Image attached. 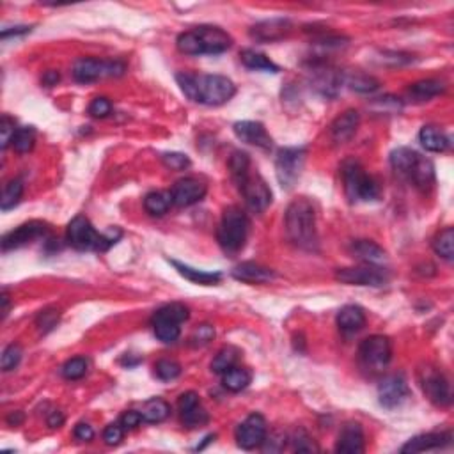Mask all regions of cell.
<instances>
[{"mask_svg": "<svg viewBox=\"0 0 454 454\" xmlns=\"http://www.w3.org/2000/svg\"><path fill=\"white\" fill-rule=\"evenodd\" d=\"M176 80L186 98L203 105H224L236 93L233 80L222 75H194L183 71L176 75Z\"/></svg>", "mask_w": 454, "mask_h": 454, "instance_id": "obj_1", "label": "cell"}, {"mask_svg": "<svg viewBox=\"0 0 454 454\" xmlns=\"http://www.w3.org/2000/svg\"><path fill=\"white\" fill-rule=\"evenodd\" d=\"M229 169L247 206L258 213L265 211L272 203V190L258 172L255 174L252 172L248 154L243 151H234L233 157L229 158Z\"/></svg>", "mask_w": 454, "mask_h": 454, "instance_id": "obj_2", "label": "cell"}, {"mask_svg": "<svg viewBox=\"0 0 454 454\" xmlns=\"http://www.w3.org/2000/svg\"><path fill=\"white\" fill-rule=\"evenodd\" d=\"M287 238L304 250H318L316 210L307 197L295 199L286 210Z\"/></svg>", "mask_w": 454, "mask_h": 454, "instance_id": "obj_3", "label": "cell"}, {"mask_svg": "<svg viewBox=\"0 0 454 454\" xmlns=\"http://www.w3.org/2000/svg\"><path fill=\"white\" fill-rule=\"evenodd\" d=\"M178 50L186 56H203V53H222L231 48L233 38L215 25H201V27L186 31L178 36Z\"/></svg>", "mask_w": 454, "mask_h": 454, "instance_id": "obj_4", "label": "cell"}, {"mask_svg": "<svg viewBox=\"0 0 454 454\" xmlns=\"http://www.w3.org/2000/svg\"><path fill=\"white\" fill-rule=\"evenodd\" d=\"M391 165L396 174L412 183L416 189L428 190L435 183V167L431 160L410 147H398L391 153Z\"/></svg>", "mask_w": 454, "mask_h": 454, "instance_id": "obj_5", "label": "cell"}, {"mask_svg": "<svg viewBox=\"0 0 454 454\" xmlns=\"http://www.w3.org/2000/svg\"><path fill=\"white\" fill-rule=\"evenodd\" d=\"M121 236V233L115 234H100L98 231L93 227L89 218H85L84 215H78L73 221L68 224L66 238L68 243L71 245L77 250H107L117 241V238Z\"/></svg>", "mask_w": 454, "mask_h": 454, "instance_id": "obj_6", "label": "cell"}, {"mask_svg": "<svg viewBox=\"0 0 454 454\" xmlns=\"http://www.w3.org/2000/svg\"><path fill=\"white\" fill-rule=\"evenodd\" d=\"M342 181H344L346 196L353 203H359V201L367 203L380 197L378 183L364 171L357 160H348L342 164Z\"/></svg>", "mask_w": 454, "mask_h": 454, "instance_id": "obj_7", "label": "cell"}, {"mask_svg": "<svg viewBox=\"0 0 454 454\" xmlns=\"http://www.w3.org/2000/svg\"><path fill=\"white\" fill-rule=\"evenodd\" d=\"M248 233V218L238 206L226 208L218 226L217 238L226 252H238L243 248Z\"/></svg>", "mask_w": 454, "mask_h": 454, "instance_id": "obj_8", "label": "cell"}, {"mask_svg": "<svg viewBox=\"0 0 454 454\" xmlns=\"http://www.w3.org/2000/svg\"><path fill=\"white\" fill-rule=\"evenodd\" d=\"M190 312L183 304H167L153 316L154 336L162 342H174L181 336V323L189 320Z\"/></svg>", "mask_w": 454, "mask_h": 454, "instance_id": "obj_9", "label": "cell"}, {"mask_svg": "<svg viewBox=\"0 0 454 454\" xmlns=\"http://www.w3.org/2000/svg\"><path fill=\"white\" fill-rule=\"evenodd\" d=\"M304 147H283L275 158V174L280 186L291 190L300 179L302 169L305 164Z\"/></svg>", "mask_w": 454, "mask_h": 454, "instance_id": "obj_10", "label": "cell"}, {"mask_svg": "<svg viewBox=\"0 0 454 454\" xmlns=\"http://www.w3.org/2000/svg\"><path fill=\"white\" fill-rule=\"evenodd\" d=\"M336 279L342 284H349V286L381 287L389 283V273L380 265H367L366 263L362 266L339 268L336 272Z\"/></svg>", "mask_w": 454, "mask_h": 454, "instance_id": "obj_11", "label": "cell"}, {"mask_svg": "<svg viewBox=\"0 0 454 454\" xmlns=\"http://www.w3.org/2000/svg\"><path fill=\"white\" fill-rule=\"evenodd\" d=\"M125 70V64L117 60L107 63L98 59H78L73 66V77L80 84H89L103 77H121Z\"/></svg>", "mask_w": 454, "mask_h": 454, "instance_id": "obj_12", "label": "cell"}, {"mask_svg": "<svg viewBox=\"0 0 454 454\" xmlns=\"http://www.w3.org/2000/svg\"><path fill=\"white\" fill-rule=\"evenodd\" d=\"M360 360L366 367L371 369H384L392 357L391 341L385 336H371L362 341L359 348Z\"/></svg>", "mask_w": 454, "mask_h": 454, "instance_id": "obj_13", "label": "cell"}, {"mask_svg": "<svg viewBox=\"0 0 454 454\" xmlns=\"http://www.w3.org/2000/svg\"><path fill=\"white\" fill-rule=\"evenodd\" d=\"M421 374H423L421 385H423V391L428 396V399L437 406L451 405V385H449L444 373L435 369V367H426Z\"/></svg>", "mask_w": 454, "mask_h": 454, "instance_id": "obj_14", "label": "cell"}, {"mask_svg": "<svg viewBox=\"0 0 454 454\" xmlns=\"http://www.w3.org/2000/svg\"><path fill=\"white\" fill-rule=\"evenodd\" d=\"M266 435H268V426H266L265 417L259 416V413L248 416L247 419L236 428V442L241 449H245V451H250V449L263 445Z\"/></svg>", "mask_w": 454, "mask_h": 454, "instance_id": "obj_15", "label": "cell"}, {"mask_svg": "<svg viewBox=\"0 0 454 454\" xmlns=\"http://www.w3.org/2000/svg\"><path fill=\"white\" fill-rule=\"evenodd\" d=\"M48 233V226L41 221H31L25 222V224L18 226L16 229L9 231L6 236L2 238V250H14V248H20L23 245H28L31 241L38 240V238L45 236Z\"/></svg>", "mask_w": 454, "mask_h": 454, "instance_id": "obj_16", "label": "cell"}, {"mask_svg": "<svg viewBox=\"0 0 454 454\" xmlns=\"http://www.w3.org/2000/svg\"><path fill=\"white\" fill-rule=\"evenodd\" d=\"M408 398V385L401 374L385 376L378 385V399L385 408H396Z\"/></svg>", "mask_w": 454, "mask_h": 454, "instance_id": "obj_17", "label": "cell"}, {"mask_svg": "<svg viewBox=\"0 0 454 454\" xmlns=\"http://www.w3.org/2000/svg\"><path fill=\"white\" fill-rule=\"evenodd\" d=\"M171 196L172 204H176V206H192V204L203 201V197L206 196V185L196 178H183L172 186Z\"/></svg>", "mask_w": 454, "mask_h": 454, "instance_id": "obj_18", "label": "cell"}, {"mask_svg": "<svg viewBox=\"0 0 454 454\" xmlns=\"http://www.w3.org/2000/svg\"><path fill=\"white\" fill-rule=\"evenodd\" d=\"M293 25L286 18H272V20H265L255 23L254 27H250L248 34L254 41L258 43H272V41H280V39L286 38L291 32Z\"/></svg>", "mask_w": 454, "mask_h": 454, "instance_id": "obj_19", "label": "cell"}, {"mask_svg": "<svg viewBox=\"0 0 454 454\" xmlns=\"http://www.w3.org/2000/svg\"><path fill=\"white\" fill-rule=\"evenodd\" d=\"M234 135L245 144L259 147V149H272L273 140L270 133L266 132L265 125L258 121H238L233 126Z\"/></svg>", "mask_w": 454, "mask_h": 454, "instance_id": "obj_20", "label": "cell"}, {"mask_svg": "<svg viewBox=\"0 0 454 454\" xmlns=\"http://www.w3.org/2000/svg\"><path fill=\"white\" fill-rule=\"evenodd\" d=\"M179 412H181L183 423L189 428H197L203 426L208 423V412L201 405V399L196 392H185V394L179 396Z\"/></svg>", "mask_w": 454, "mask_h": 454, "instance_id": "obj_21", "label": "cell"}, {"mask_svg": "<svg viewBox=\"0 0 454 454\" xmlns=\"http://www.w3.org/2000/svg\"><path fill=\"white\" fill-rule=\"evenodd\" d=\"M453 435L449 431L444 433H426L419 435V437H413L406 442L401 448V453H424V451H433V449H442L451 445Z\"/></svg>", "mask_w": 454, "mask_h": 454, "instance_id": "obj_22", "label": "cell"}, {"mask_svg": "<svg viewBox=\"0 0 454 454\" xmlns=\"http://www.w3.org/2000/svg\"><path fill=\"white\" fill-rule=\"evenodd\" d=\"M336 451L342 454L364 453V430L359 423H348L342 426Z\"/></svg>", "mask_w": 454, "mask_h": 454, "instance_id": "obj_23", "label": "cell"}, {"mask_svg": "<svg viewBox=\"0 0 454 454\" xmlns=\"http://www.w3.org/2000/svg\"><path fill=\"white\" fill-rule=\"evenodd\" d=\"M312 71H315V73H312V84H315V88L318 89L323 96H330V98H334L342 84V75L337 73L334 68L325 66V64H322V66H315V70Z\"/></svg>", "mask_w": 454, "mask_h": 454, "instance_id": "obj_24", "label": "cell"}, {"mask_svg": "<svg viewBox=\"0 0 454 454\" xmlns=\"http://www.w3.org/2000/svg\"><path fill=\"white\" fill-rule=\"evenodd\" d=\"M234 279L241 280V283H250V284H265L270 280L275 279V272L266 266L258 265V263H241L236 268L233 270Z\"/></svg>", "mask_w": 454, "mask_h": 454, "instance_id": "obj_25", "label": "cell"}, {"mask_svg": "<svg viewBox=\"0 0 454 454\" xmlns=\"http://www.w3.org/2000/svg\"><path fill=\"white\" fill-rule=\"evenodd\" d=\"M359 121L360 115L357 110H346V112H342L339 117L332 122V128H330L334 142H348V140L355 135L357 128H359Z\"/></svg>", "mask_w": 454, "mask_h": 454, "instance_id": "obj_26", "label": "cell"}, {"mask_svg": "<svg viewBox=\"0 0 454 454\" xmlns=\"http://www.w3.org/2000/svg\"><path fill=\"white\" fill-rule=\"evenodd\" d=\"M364 325H366V315L359 305H344L337 315V327L346 336L360 332Z\"/></svg>", "mask_w": 454, "mask_h": 454, "instance_id": "obj_27", "label": "cell"}, {"mask_svg": "<svg viewBox=\"0 0 454 454\" xmlns=\"http://www.w3.org/2000/svg\"><path fill=\"white\" fill-rule=\"evenodd\" d=\"M172 266L178 270V273L181 277H185L186 280L194 284H201V286H213V284H218L222 280V273L221 272H204V270H197L192 268L189 265H183L179 261H171Z\"/></svg>", "mask_w": 454, "mask_h": 454, "instance_id": "obj_28", "label": "cell"}, {"mask_svg": "<svg viewBox=\"0 0 454 454\" xmlns=\"http://www.w3.org/2000/svg\"><path fill=\"white\" fill-rule=\"evenodd\" d=\"M352 252L357 259L367 263V265H381L387 259L384 248L369 240H359L352 245Z\"/></svg>", "mask_w": 454, "mask_h": 454, "instance_id": "obj_29", "label": "cell"}, {"mask_svg": "<svg viewBox=\"0 0 454 454\" xmlns=\"http://www.w3.org/2000/svg\"><path fill=\"white\" fill-rule=\"evenodd\" d=\"M419 142L423 147L431 153H444L449 147V137L445 135L442 130L435 128V126H424L419 132Z\"/></svg>", "mask_w": 454, "mask_h": 454, "instance_id": "obj_30", "label": "cell"}, {"mask_svg": "<svg viewBox=\"0 0 454 454\" xmlns=\"http://www.w3.org/2000/svg\"><path fill=\"white\" fill-rule=\"evenodd\" d=\"M171 413V406H169L167 401L160 398H153L149 401L144 403L142 410H140V416H142L144 423H151V424H157L165 421Z\"/></svg>", "mask_w": 454, "mask_h": 454, "instance_id": "obj_31", "label": "cell"}, {"mask_svg": "<svg viewBox=\"0 0 454 454\" xmlns=\"http://www.w3.org/2000/svg\"><path fill=\"white\" fill-rule=\"evenodd\" d=\"M252 380V373L247 367H238L234 366L233 369H229L227 373L222 374V385L229 392H240L243 389L248 387Z\"/></svg>", "mask_w": 454, "mask_h": 454, "instance_id": "obj_32", "label": "cell"}, {"mask_svg": "<svg viewBox=\"0 0 454 454\" xmlns=\"http://www.w3.org/2000/svg\"><path fill=\"white\" fill-rule=\"evenodd\" d=\"M445 85L440 80H435V78H428V80H419L410 88V96H412L416 102H426V100L435 98L440 93H444Z\"/></svg>", "mask_w": 454, "mask_h": 454, "instance_id": "obj_33", "label": "cell"}, {"mask_svg": "<svg viewBox=\"0 0 454 454\" xmlns=\"http://www.w3.org/2000/svg\"><path fill=\"white\" fill-rule=\"evenodd\" d=\"M241 63L248 68V70L255 71H268V73H277L279 66L275 63L270 60V57H266L265 53L255 52V50H243L241 52Z\"/></svg>", "mask_w": 454, "mask_h": 454, "instance_id": "obj_34", "label": "cell"}, {"mask_svg": "<svg viewBox=\"0 0 454 454\" xmlns=\"http://www.w3.org/2000/svg\"><path fill=\"white\" fill-rule=\"evenodd\" d=\"M342 80L346 82L352 91L362 93V95H369V93H374L378 88H380V82L376 80L371 75L362 73V71H355V73H348Z\"/></svg>", "mask_w": 454, "mask_h": 454, "instance_id": "obj_35", "label": "cell"}, {"mask_svg": "<svg viewBox=\"0 0 454 454\" xmlns=\"http://www.w3.org/2000/svg\"><path fill=\"white\" fill-rule=\"evenodd\" d=\"M238 359H240V349L234 346H226L215 355L213 362H211V371L215 374H224L236 366Z\"/></svg>", "mask_w": 454, "mask_h": 454, "instance_id": "obj_36", "label": "cell"}, {"mask_svg": "<svg viewBox=\"0 0 454 454\" xmlns=\"http://www.w3.org/2000/svg\"><path fill=\"white\" fill-rule=\"evenodd\" d=\"M171 204V192H151L147 194L146 199H144V208H146L147 213L154 215V217H160V215L167 213Z\"/></svg>", "mask_w": 454, "mask_h": 454, "instance_id": "obj_37", "label": "cell"}, {"mask_svg": "<svg viewBox=\"0 0 454 454\" xmlns=\"http://www.w3.org/2000/svg\"><path fill=\"white\" fill-rule=\"evenodd\" d=\"M21 196H23V183L20 179H11L6 183L2 192V201H0V208L2 211H9L20 203Z\"/></svg>", "mask_w": 454, "mask_h": 454, "instance_id": "obj_38", "label": "cell"}, {"mask_svg": "<svg viewBox=\"0 0 454 454\" xmlns=\"http://www.w3.org/2000/svg\"><path fill=\"white\" fill-rule=\"evenodd\" d=\"M433 248L442 259L445 261H453L454 255V229L453 227H445L433 241Z\"/></svg>", "mask_w": 454, "mask_h": 454, "instance_id": "obj_39", "label": "cell"}, {"mask_svg": "<svg viewBox=\"0 0 454 454\" xmlns=\"http://www.w3.org/2000/svg\"><path fill=\"white\" fill-rule=\"evenodd\" d=\"M36 142V132L32 126H23V128H18L16 133L13 137V147L16 153L25 154L34 147Z\"/></svg>", "mask_w": 454, "mask_h": 454, "instance_id": "obj_40", "label": "cell"}, {"mask_svg": "<svg viewBox=\"0 0 454 454\" xmlns=\"http://www.w3.org/2000/svg\"><path fill=\"white\" fill-rule=\"evenodd\" d=\"M88 373V360L82 357H75V359L68 360L63 366V376L66 380H80Z\"/></svg>", "mask_w": 454, "mask_h": 454, "instance_id": "obj_41", "label": "cell"}, {"mask_svg": "<svg viewBox=\"0 0 454 454\" xmlns=\"http://www.w3.org/2000/svg\"><path fill=\"white\" fill-rule=\"evenodd\" d=\"M154 373H157V376L160 378V380H174V378H178L179 374H181V366H179L176 360L162 359L158 360L157 366H154Z\"/></svg>", "mask_w": 454, "mask_h": 454, "instance_id": "obj_42", "label": "cell"}, {"mask_svg": "<svg viewBox=\"0 0 454 454\" xmlns=\"http://www.w3.org/2000/svg\"><path fill=\"white\" fill-rule=\"evenodd\" d=\"M21 355H23V349H21L20 344H9L2 353V360H0V366H2V371H13L14 367L20 364Z\"/></svg>", "mask_w": 454, "mask_h": 454, "instance_id": "obj_43", "label": "cell"}, {"mask_svg": "<svg viewBox=\"0 0 454 454\" xmlns=\"http://www.w3.org/2000/svg\"><path fill=\"white\" fill-rule=\"evenodd\" d=\"M291 442H293V448L295 451L298 453H318L320 448L315 444L311 437L307 435L305 430H297L295 435L291 437Z\"/></svg>", "mask_w": 454, "mask_h": 454, "instance_id": "obj_44", "label": "cell"}, {"mask_svg": "<svg viewBox=\"0 0 454 454\" xmlns=\"http://www.w3.org/2000/svg\"><path fill=\"white\" fill-rule=\"evenodd\" d=\"M16 130V122L9 115H2V119H0V146H2V149H7V146L13 142Z\"/></svg>", "mask_w": 454, "mask_h": 454, "instance_id": "obj_45", "label": "cell"}, {"mask_svg": "<svg viewBox=\"0 0 454 454\" xmlns=\"http://www.w3.org/2000/svg\"><path fill=\"white\" fill-rule=\"evenodd\" d=\"M373 109L376 112H385V114H392V112H399L403 109V103L399 98H394V96H381V98H376L373 102Z\"/></svg>", "mask_w": 454, "mask_h": 454, "instance_id": "obj_46", "label": "cell"}, {"mask_svg": "<svg viewBox=\"0 0 454 454\" xmlns=\"http://www.w3.org/2000/svg\"><path fill=\"white\" fill-rule=\"evenodd\" d=\"M122 437H125V428L121 423H112L105 428L103 431V440L107 445H117L121 444Z\"/></svg>", "mask_w": 454, "mask_h": 454, "instance_id": "obj_47", "label": "cell"}, {"mask_svg": "<svg viewBox=\"0 0 454 454\" xmlns=\"http://www.w3.org/2000/svg\"><path fill=\"white\" fill-rule=\"evenodd\" d=\"M57 323H59V311H56V309H46L38 316V327L43 332L52 330L53 327H57Z\"/></svg>", "mask_w": 454, "mask_h": 454, "instance_id": "obj_48", "label": "cell"}, {"mask_svg": "<svg viewBox=\"0 0 454 454\" xmlns=\"http://www.w3.org/2000/svg\"><path fill=\"white\" fill-rule=\"evenodd\" d=\"M110 112H112V103L109 102L107 98H95L91 102V105H89V114L93 115V117H107Z\"/></svg>", "mask_w": 454, "mask_h": 454, "instance_id": "obj_49", "label": "cell"}, {"mask_svg": "<svg viewBox=\"0 0 454 454\" xmlns=\"http://www.w3.org/2000/svg\"><path fill=\"white\" fill-rule=\"evenodd\" d=\"M215 337V330L213 327L210 325H201L199 329L194 332V336L190 337V341H192V344H197V346H203V344H208L211 339Z\"/></svg>", "mask_w": 454, "mask_h": 454, "instance_id": "obj_50", "label": "cell"}, {"mask_svg": "<svg viewBox=\"0 0 454 454\" xmlns=\"http://www.w3.org/2000/svg\"><path fill=\"white\" fill-rule=\"evenodd\" d=\"M164 162L171 169H176V171H181V169L189 167V165H190L189 157H186V154H181V153H167V154H164Z\"/></svg>", "mask_w": 454, "mask_h": 454, "instance_id": "obj_51", "label": "cell"}, {"mask_svg": "<svg viewBox=\"0 0 454 454\" xmlns=\"http://www.w3.org/2000/svg\"><path fill=\"white\" fill-rule=\"evenodd\" d=\"M140 423H142V416H140V412H135V410H128V412L122 413L121 424L125 430H132V428H137Z\"/></svg>", "mask_w": 454, "mask_h": 454, "instance_id": "obj_52", "label": "cell"}, {"mask_svg": "<svg viewBox=\"0 0 454 454\" xmlns=\"http://www.w3.org/2000/svg\"><path fill=\"white\" fill-rule=\"evenodd\" d=\"M75 437L78 438V440L82 442H91L93 438H95V430H93L91 424L88 423H78L77 426H75Z\"/></svg>", "mask_w": 454, "mask_h": 454, "instance_id": "obj_53", "label": "cell"}, {"mask_svg": "<svg viewBox=\"0 0 454 454\" xmlns=\"http://www.w3.org/2000/svg\"><path fill=\"white\" fill-rule=\"evenodd\" d=\"M31 32V27L27 25H18V27H11V28H2V39L9 38V36H18V34H27Z\"/></svg>", "mask_w": 454, "mask_h": 454, "instance_id": "obj_54", "label": "cell"}, {"mask_svg": "<svg viewBox=\"0 0 454 454\" xmlns=\"http://www.w3.org/2000/svg\"><path fill=\"white\" fill-rule=\"evenodd\" d=\"M64 423V416L63 412H59V410H53L52 413L48 416V426L50 428H60Z\"/></svg>", "mask_w": 454, "mask_h": 454, "instance_id": "obj_55", "label": "cell"}, {"mask_svg": "<svg viewBox=\"0 0 454 454\" xmlns=\"http://www.w3.org/2000/svg\"><path fill=\"white\" fill-rule=\"evenodd\" d=\"M43 82H45L46 85H56L57 82H59V73H57V71H46V73L43 75Z\"/></svg>", "mask_w": 454, "mask_h": 454, "instance_id": "obj_56", "label": "cell"}, {"mask_svg": "<svg viewBox=\"0 0 454 454\" xmlns=\"http://www.w3.org/2000/svg\"><path fill=\"white\" fill-rule=\"evenodd\" d=\"M23 421V416H21V412H13L9 417H7V423L11 424V426H18V424Z\"/></svg>", "mask_w": 454, "mask_h": 454, "instance_id": "obj_57", "label": "cell"}, {"mask_svg": "<svg viewBox=\"0 0 454 454\" xmlns=\"http://www.w3.org/2000/svg\"><path fill=\"white\" fill-rule=\"evenodd\" d=\"M0 300H2V318H6V316L9 315V297H7L6 291L2 293V298H0Z\"/></svg>", "mask_w": 454, "mask_h": 454, "instance_id": "obj_58", "label": "cell"}]
</instances>
